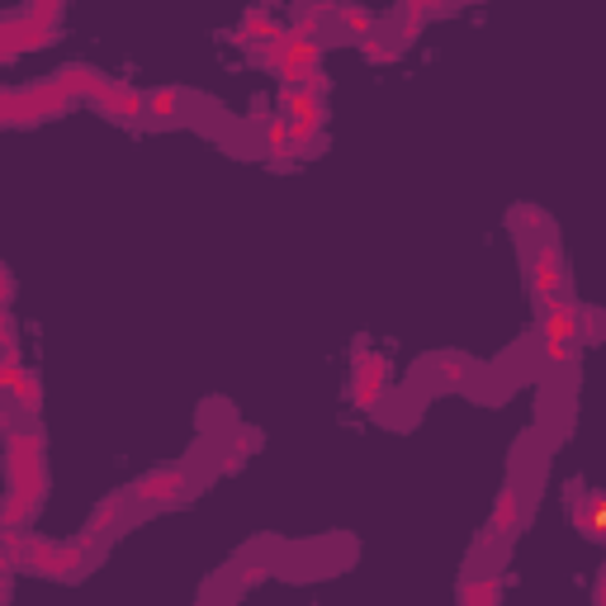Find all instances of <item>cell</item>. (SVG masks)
Segmentation results:
<instances>
[{"mask_svg":"<svg viewBox=\"0 0 606 606\" xmlns=\"http://www.w3.org/2000/svg\"><path fill=\"white\" fill-rule=\"evenodd\" d=\"M280 109H284V119H327V109H323V95H313L309 86H284L280 95Z\"/></svg>","mask_w":606,"mask_h":606,"instance_id":"obj_3","label":"cell"},{"mask_svg":"<svg viewBox=\"0 0 606 606\" xmlns=\"http://www.w3.org/2000/svg\"><path fill=\"white\" fill-rule=\"evenodd\" d=\"M385 375H389V365L375 356L370 342H356V379H350V403L365 408V412H375L379 408V393H385Z\"/></svg>","mask_w":606,"mask_h":606,"instance_id":"obj_1","label":"cell"},{"mask_svg":"<svg viewBox=\"0 0 606 606\" xmlns=\"http://www.w3.org/2000/svg\"><path fill=\"white\" fill-rule=\"evenodd\" d=\"M360 53L370 57V62H379V67H389V62H393L398 53H403V43H398L393 34H379V29H375L370 39H360Z\"/></svg>","mask_w":606,"mask_h":606,"instance_id":"obj_5","label":"cell"},{"mask_svg":"<svg viewBox=\"0 0 606 606\" xmlns=\"http://www.w3.org/2000/svg\"><path fill=\"white\" fill-rule=\"evenodd\" d=\"M422 379H426V389H465L469 385V356H455V350L426 356Z\"/></svg>","mask_w":606,"mask_h":606,"instance_id":"obj_2","label":"cell"},{"mask_svg":"<svg viewBox=\"0 0 606 606\" xmlns=\"http://www.w3.org/2000/svg\"><path fill=\"white\" fill-rule=\"evenodd\" d=\"M498 597H502V587L493 578H484V583L465 578V583H459V602H498Z\"/></svg>","mask_w":606,"mask_h":606,"instance_id":"obj_6","label":"cell"},{"mask_svg":"<svg viewBox=\"0 0 606 606\" xmlns=\"http://www.w3.org/2000/svg\"><path fill=\"white\" fill-rule=\"evenodd\" d=\"M332 24H342L346 39L360 43V39H370L379 29V14H370L365 6H346V0H342V6H332Z\"/></svg>","mask_w":606,"mask_h":606,"instance_id":"obj_4","label":"cell"}]
</instances>
